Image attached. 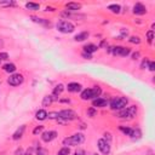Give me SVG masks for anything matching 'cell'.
I'll return each instance as SVG.
<instances>
[{"label":"cell","mask_w":155,"mask_h":155,"mask_svg":"<svg viewBox=\"0 0 155 155\" xmlns=\"http://www.w3.org/2000/svg\"><path fill=\"white\" fill-rule=\"evenodd\" d=\"M98 149L103 153V154H109L110 153V146L109 142H107L106 139H99L98 141Z\"/></svg>","instance_id":"9c48e42d"},{"label":"cell","mask_w":155,"mask_h":155,"mask_svg":"<svg viewBox=\"0 0 155 155\" xmlns=\"http://www.w3.org/2000/svg\"><path fill=\"white\" fill-rule=\"evenodd\" d=\"M9 58V54L7 52H0V61H4Z\"/></svg>","instance_id":"4dcf8cb0"},{"label":"cell","mask_w":155,"mask_h":155,"mask_svg":"<svg viewBox=\"0 0 155 155\" xmlns=\"http://www.w3.org/2000/svg\"><path fill=\"white\" fill-rule=\"evenodd\" d=\"M16 155H24L23 154V149H17L16 150Z\"/></svg>","instance_id":"e575fe53"},{"label":"cell","mask_w":155,"mask_h":155,"mask_svg":"<svg viewBox=\"0 0 155 155\" xmlns=\"http://www.w3.org/2000/svg\"><path fill=\"white\" fill-rule=\"evenodd\" d=\"M147 36H148L149 44H151V43H153V39H154V33H153V30H149V32L147 33Z\"/></svg>","instance_id":"83f0119b"},{"label":"cell","mask_w":155,"mask_h":155,"mask_svg":"<svg viewBox=\"0 0 155 155\" xmlns=\"http://www.w3.org/2000/svg\"><path fill=\"white\" fill-rule=\"evenodd\" d=\"M137 113V107L136 106H131V107H126L124 109H121L118 113V116L121 119H131L136 115Z\"/></svg>","instance_id":"5b68a950"},{"label":"cell","mask_w":155,"mask_h":155,"mask_svg":"<svg viewBox=\"0 0 155 155\" xmlns=\"http://www.w3.org/2000/svg\"><path fill=\"white\" fill-rule=\"evenodd\" d=\"M146 12H147V9H146V6L143 4L138 3V4H136L133 6V14L135 15H144Z\"/></svg>","instance_id":"8fae6325"},{"label":"cell","mask_w":155,"mask_h":155,"mask_svg":"<svg viewBox=\"0 0 155 155\" xmlns=\"http://www.w3.org/2000/svg\"><path fill=\"white\" fill-rule=\"evenodd\" d=\"M128 41L132 43V44H139L141 39H139V36H131L130 39H128Z\"/></svg>","instance_id":"4316f807"},{"label":"cell","mask_w":155,"mask_h":155,"mask_svg":"<svg viewBox=\"0 0 155 155\" xmlns=\"http://www.w3.org/2000/svg\"><path fill=\"white\" fill-rule=\"evenodd\" d=\"M24 130H25V125H22L20 128H17V131L12 135V139H15V141H17V139H20L22 136H23V132H24Z\"/></svg>","instance_id":"9a60e30c"},{"label":"cell","mask_w":155,"mask_h":155,"mask_svg":"<svg viewBox=\"0 0 155 155\" xmlns=\"http://www.w3.org/2000/svg\"><path fill=\"white\" fill-rule=\"evenodd\" d=\"M57 30L61 32V33H64V34H68V33H73L75 27H74V24L69 21H59L57 23Z\"/></svg>","instance_id":"277c9868"},{"label":"cell","mask_w":155,"mask_h":155,"mask_svg":"<svg viewBox=\"0 0 155 155\" xmlns=\"http://www.w3.org/2000/svg\"><path fill=\"white\" fill-rule=\"evenodd\" d=\"M58 119L66 120V121H70V120L76 119V114H75V112H73L70 109H64V110L58 112Z\"/></svg>","instance_id":"8992f818"},{"label":"cell","mask_w":155,"mask_h":155,"mask_svg":"<svg viewBox=\"0 0 155 155\" xmlns=\"http://www.w3.org/2000/svg\"><path fill=\"white\" fill-rule=\"evenodd\" d=\"M63 85L62 84H59V85H57L56 87H55V90H54V96H59L61 93H62V91H63Z\"/></svg>","instance_id":"7402d4cb"},{"label":"cell","mask_w":155,"mask_h":155,"mask_svg":"<svg viewBox=\"0 0 155 155\" xmlns=\"http://www.w3.org/2000/svg\"><path fill=\"white\" fill-rule=\"evenodd\" d=\"M57 137V132L56 131H46L41 135V139L44 142H46V143H49V142L51 141H54L55 138Z\"/></svg>","instance_id":"30bf717a"},{"label":"cell","mask_w":155,"mask_h":155,"mask_svg":"<svg viewBox=\"0 0 155 155\" xmlns=\"http://www.w3.org/2000/svg\"><path fill=\"white\" fill-rule=\"evenodd\" d=\"M74 155H85V151H84L83 149H78V150L74 153Z\"/></svg>","instance_id":"d6a6232c"},{"label":"cell","mask_w":155,"mask_h":155,"mask_svg":"<svg viewBox=\"0 0 155 155\" xmlns=\"http://www.w3.org/2000/svg\"><path fill=\"white\" fill-rule=\"evenodd\" d=\"M93 155H98V154H93Z\"/></svg>","instance_id":"f35d334b"},{"label":"cell","mask_w":155,"mask_h":155,"mask_svg":"<svg viewBox=\"0 0 155 155\" xmlns=\"http://www.w3.org/2000/svg\"><path fill=\"white\" fill-rule=\"evenodd\" d=\"M120 131L124 132L126 136H131V133H132L133 130H132V128H130V127H122V126H121V127H120Z\"/></svg>","instance_id":"cb8c5ba5"},{"label":"cell","mask_w":155,"mask_h":155,"mask_svg":"<svg viewBox=\"0 0 155 155\" xmlns=\"http://www.w3.org/2000/svg\"><path fill=\"white\" fill-rule=\"evenodd\" d=\"M25 7H27L28 10H39V7H40V6H39V4H35V3H27V4H25Z\"/></svg>","instance_id":"603a6c76"},{"label":"cell","mask_w":155,"mask_h":155,"mask_svg":"<svg viewBox=\"0 0 155 155\" xmlns=\"http://www.w3.org/2000/svg\"><path fill=\"white\" fill-rule=\"evenodd\" d=\"M149 63V69L151 70V72H154L155 70V63L154 62H148Z\"/></svg>","instance_id":"1f68e13d"},{"label":"cell","mask_w":155,"mask_h":155,"mask_svg":"<svg viewBox=\"0 0 155 155\" xmlns=\"http://www.w3.org/2000/svg\"><path fill=\"white\" fill-rule=\"evenodd\" d=\"M67 90L69 92H79L81 90V85L78 84V83H70V84H68Z\"/></svg>","instance_id":"4fadbf2b"},{"label":"cell","mask_w":155,"mask_h":155,"mask_svg":"<svg viewBox=\"0 0 155 155\" xmlns=\"http://www.w3.org/2000/svg\"><path fill=\"white\" fill-rule=\"evenodd\" d=\"M43 130H44V126H38L36 128H34L33 133H34V135H38V133H40V132H41Z\"/></svg>","instance_id":"f1b7e54d"},{"label":"cell","mask_w":155,"mask_h":155,"mask_svg":"<svg viewBox=\"0 0 155 155\" xmlns=\"http://www.w3.org/2000/svg\"><path fill=\"white\" fill-rule=\"evenodd\" d=\"M35 116H36V119L38 120H45L46 118H47V112L46 110H44V109H41V110H38L36 112V114H35Z\"/></svg>","instance_id":"e0dca14e"},{"label":"cell","mask_w":155,"mask_h":155,"mask_svg":"<svg viewBox=\"0 0 155 155\" xmlns=\"http://www.w3.org/2000/svg\"><path fill=\"white\" fill-rule=\"evenodd\" d=\"M88 114L91 115V116H93V115H95V110H93V109H90V110H88Z\"/></svg>","instance_id":"8d00e7d4"},{"label":"cell","mask_w":155,"mask_h":155,"mask_svg":"<svg viewBox=\"0 0 155 155\" xmlns=\"http://www.w3.org/2000/svg\"><path fill=\"white\" fill-rule=\"evenodd\" d=\"M69 154H70V149H69L68 147H64V148H62V149L58 151L57 155H69Z\"/></svg>","instance_id":"d4e9b609"},{"label":"cell","mask_w":155,"mask_h":155,"mask_svg":"<svg viewBox=\"0 0 155 155\" xmlns=\"http://www.w3.org/2000/svg\"><path fill=\"white\" fill-rule=\"evenodd\" d=\"M0 62H1V61H0Z\"/></svg>","instance_id":"ab89813d"},{"label":"cell","mask_w":155,"mask_h":155,"mask_svg":"<svg viewBox=\"0 0 155 155\" xmlns=\"http://www.w3.org/2000/svg\"><path fill=\"white\" fill-rule=\"evenodd\" d=\"M14 1H0V7H6V6H14Z\"/></svg>","instance_id":"484cf974"},{"label":"cell","mask_w":155,"mask_h":155,"mask_svg":"<svg viewBox=\"0 0 155 155\" xmlns=\"http://www.w3.org/2000/svg\"><path fill=\"white\" fill-rule=\"evenodd\" d=\"M92 104H93V107H97V108H103V107H107V104H108V102L106 101V99H103V98H95L93 99V102H92Z\"/></svg>","instance_id":"7c38bea8"},{"label":"cell","mask_w":155,"mask_h":155,"mask_svg":"<svg viewBox=\"0 0 155 155\" xmlns=\"http://www.w3.org/2000/svg\"><path fill=\"white\" fill-rule=\"evenodd\" d=\"M32 20L34 22H38V23H41V24H46V21H44L43 18H38V17H32Z\"/></svg>","instance_id":"f546056e"},{"label":"cell","mask_w":155,"mask_h":155,"mask_svg":"<svg viewBox=\"0 0 155 155\" xmlns=\"http://www.w3.org/2000/svg\"><path fill=\"white\" fill-rule=\"evenodd\" d=\"M55 99H57V98L54 97V96H46V97H44L43 106H50L51 103H52V101H55Z\"/></svg>","instance_id":"ffe728a7"},{"label":"cell","mask_w":155,"mask_h":155,"mask_svg":"<svg viewBox=\"0 0 155 155\" xmlns=\"http://www.w3.org/2000/svg\"><path fill=\"white\" fill-rule=\"evenodd\" d=\"M38 155H46V151L44 149H39L38 150Z\"/></svg>","instance_id":"836d02e7"},{"label":"cell","mask_w":155,"mask_h":155,"mask_svg":"<svg viewBox=\"0 0 155 155\" xmlns=\"http://www.w3.org/2000/svg\"><path fill=\"white\" fill-rule=\"evenodd\" d=\"M3 68H4V70L7 72V73H14V72L16 70V66H15L14 63H6Z\"/></svg>","instance_id":"d6986e66"},{"label":"cell","mask_w":155,"mask_h":155,"mask_svg":"<svg viewBox=\"0 0 155 155\" xmlns=\"http://www.w3.org/2000/svg\"><path fill=\"white\" fill-rule=\"evenodd\" d=\"M127 103H128L127 98H125V97H116V98L110 101V108L113 110H121V109L126 108Z\"/></svg>","instance_id":"3957f363"},{"label":"cell","mask_w":155,"mask_h":155,"mask_svg":"<svg viewBox=\"0 0 155 155\" xmlns=\"http://www.w3.org/2000/svg\"><path fill=\"white\" fill-rule=\"evenodd\" d=\"M112 52L116 56H127V55H130V49H127V47H122V46H116V47H113L112 50Z\"/></svg>","instance_id":"ba28073f"},{"label":"cell","mask_w":155,"mask_h":155,"mask_svg":"<svg viewBox=\"0 0 155 155\" xmlns=\"http://www.w3.org/2000/svg\"><path fill=\"white\" fill-rule=\"evenodd\" d=\"M23 80H24V78H23L22 74H12L7 79V83L11 86H18V85H21L23 83Z\"/></svg>","instance_id":"52a82bcc"},{"label":"cell","mask_w":155,"mask_h":155,"mask_svg":"<svg viewBox=\"0 0 155 155\" xmlns=\"http://www.w3.org/2000/svg\"><path fill=\"white\" fill-rule=\"evenodd\" d=\"M66 7L70 11H78V10H80L81 9V5L80 4H78V3H68L66 5Z\"/></svg>","instance_id":"ac0fdd59"},{"label":"cell","mask_w":155,"mask_h":155,"mask_svg":"<svg viewBox=\"0 0 155 155\" xmlns=\"http://www.w3.org/2000/svg\"><path fill=\"white\" fill-rule=\"evenodd\" d=\"M88 36H90L88 32H83V33L76 34L75 38H74V40H75V41H84V40H86Z\"/></svg>","instance_id":"2e32d148"},{"label":"cell","mask_w":155,"mask_h":155,"mask_svg":"<svg viewBox=\"0 0 155 155\" xmlns=\"http://www.w3.org/2000/svg\"><path fill=\"white\" fill-rule=\"evenodd\" d=\"M108 9H109L112 12H114V14H119L120 10H121L120 5H118V4H112V5L108 6Z\"/></svg>","instance_id":"44dd1931"},{"label":"cell","mask_w":155,"mask_h":155,"mask_svg":"<svg viewBox=\"0 0 155 155\" xmlns=\"http://www.w3.org/2000/svg\"><path fill=\"white\" fill-rule=\"evenodd\" d=\"M101 92H102V90H101V87H98V86H96V87H93V88H87V90H85V91L81 92V98H83L84 101L95 99V98H98V97H99Z\"/></svg>","instance_id":"6da1fadb"},{"label":"cell","mask_w":155,"mask_h":155,"mask_svg":"<svg viewBox=\"0 0 155 155\" xmlns=\"http://www.w3.org/2000/svg\"><path fill=\"white\" fill-rule=\"evenodd\" d=\"M83 56H84V57H86V58H88V59H90V58H92V57H91V55L85 54V52H83Z\"/></svg>","instance_id":"d590c367"},{"label":"cell","mask_w":155,"mask_h":155,"mask_svg":"<svg viewBox=\"0 0 155 155\" xmlns=\"http://www.w3.org/2000/svg\"><path fill=\"white\" fill-rule=\"evenodd\" d=\"M97 50H98V47H97L95 44H87L86 46H84V52H85V54H88V55L96 52Z\"/></svg>","instance_id":"5bb4252c"},{"label":"cell","mask_w":155,"mask_h":155,"mask_svg":"<svg viewBox=\"0 0 155 155\" xmlns=\"http://www.w3.org/2000/svg\"><path fill=\"white\" fill-rule=\"evenodd\" d=\"M137 57H139V54H133V59H137Z\"/></svg>","instance_id":"74e56055"},{"label":"cell","mask_w":155,"mask_h":155,"mask_svg":"<svg viewBox=\"0 0 155 155\" xmlns=\"http://www.w3.org/2000/svg\"><path fill=\"white\" fill-rule=\"evenodd\" d=\"M84 141H85V136L83 133H75V135L64 139L63 144L64 146H79V144L84 143Z\"/></svg>","instance_id":"7a4b0ae2"}]
</instances>
